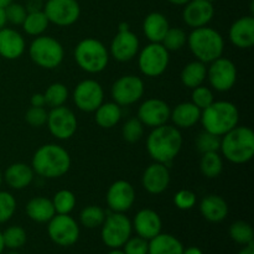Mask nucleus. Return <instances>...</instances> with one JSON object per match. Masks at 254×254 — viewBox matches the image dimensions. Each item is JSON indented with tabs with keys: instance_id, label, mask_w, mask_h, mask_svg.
<instances>
[{
	"instance_id": "45",
	"label": "nucleus",
	"mask_w": 254,
	"mask_h": 254,
	"mask_svg": "<svg viewBox=\"0 0 254 254\" xmlns=\"http://www.w3.org/2000/svg\"><path fill=\"white\" fill-rule=\"evenodd\" d=\"M5 14H6L7 22H10L11 25H22L27 15V10L25 5L12 1L11 4L5 7Z\"/></svg>"
},
{
	"instance_id": "8",
	"label": "nucleus",
	"mask_w": 254,
	"mask_h": 254,
	"mask_svg": "<svg viewBox=\"0 0 254 254\" xmlns=\"http://www.w3.org/2000/svg\"><path fill=\"white\" fill-rule=\"evenodd\" d=\"M131 231V221L124 213L111 212L106 216V220L102 223L101 237L107 247L112 250L122 248L130 238Z\"/></svg>"
},
{
	"instance_id": "2",
	"label": "nucleus",
	"mask_w": 254,
	"mask_h": 254,
	"mask_svg": "<svg viewBox=\"0 0 254 254\" xmlns=\"http://www.w3.org/2000/svg\"><path fill=\"white\" fill-rule=\"evenodd\" d=\"M31 168L36 175L44 179H59L66 175L71 168V156L59 144H45L35 151Z\"/></svg>"
},
{
	"instance_id": "16",
	"label": "nucleus",
	"mask_w": 254,
	"mask_h": 254,
	"mask_svg": "<svg viewBox=\"0 0 254 254\" xmlns=\"http://www.w3.org/2000/svg\"><path fill=\"white\" fill-rule=\"evenodd\" d=\"M104 99L103 87L96 79H84L76 86L73 91V102L77 108L86 113L96 111Z\"/></svg>"
},
{
	"instance_id": "15",
	"label": "nucleus",
	"mask_w": 254,
	"mask_h": 254,
	"mask_svg": "<svg viewBox=\"0 0 254 254\" xmlns=\"http://www.w3.org/2000/svg\"><path fill=\"white\" fill-rule=\"evenodd\" d=\"M52 135L60 140L72 138L77 130V118L73 112L67 107H55L49 112L46 122Z\"/></svg>"
},
{
	"instance_id": "38",
	"label": "nucleus",
	"mask_w": 254,
	"mask_h": 254,
	"mask_svg": "<svg viewBox=\"0 0 254 254\" xmlns=\"http://www.w3.org/2000/svg\"><path fill=\"white\" fill-rule=\"evenodd\" d=\"M1 235L5 248L9 250H19L27 241L26 231L20 226H10L1 232Z\"/></svg>"
},
{
	"instance_id": "49",
	"label": "nucleus",
	"mask_w": 254,
	"mask_h": 254,
	"mask_svg": "<svg viewBox=\"0 0 254 254\" xmlns=\"http://www.w3.org/2000/svg\"><path fill=\"white\" fill-rule=\"evenodd\" d=\"M31 106L32 107H45L46 106V103H45L44 93H35L34 96L31 97Z\"/></svg>"
},
{
	"instance_id": "52",
	"label": "nucleus",
	"mask_w": 254,
	"mask_h": 254,
	"mask_svg": "<svg viewBox=\"0 0 254 254\" xmlns=\"http://www.w3.org/2000/svg\"><path fill=\"white\" fill-rule=\"evenodd\" d=\"M238 254H254V243H250V245L245 246L243 247V250L240 251V253Z\"/></svg>"
},
{
	"instance_id": "7",
	"label": "nucleus",
	"mask_w": 254,
	"mask_h": 254,
	"mask_svg": "<svg viewBox=\"0 0 254 254\" xmlns=\"http://www.w3.org/2000/svg\"><path fill=\"white\" fill-rule=\"evenodd\" d=\"M29 56L35 64L45 69H54L62 64L64 50L61 42L52 36L40 35L29 46Z\"/></svg>"
},
{
	"instance_id": "32",
	"label": "nucleus",
	"mask_w": 254,
	"mask_h": 254,
	"mask_svg": "<svg viewBox=\"0 0 254 254\" xmlns=\"http://www.w3.org/2000/svg\"><path fill=\"white\" fill-rule=\"evenodd\" d=\"M49 25L50 21L45 15L44 10H37V11L27 12L21 26L27 35L36 37L40 35H44Z\"/></svg>"
},
{
	"instance_id": "56",
	"label": "nucleus",
	"mask_w": 254,
	"mask_h": 254,
	"mask_svg": "<svg viewBox=\"0 0 254 254\" xmlns=\"http://www.w3.org/2000/svg\"><path fill=\"white\" fill-rule=\"evenodd\" d=\"M108 254H126V253H124L122 250H119V248H114V250H112Z\"/></svg>"
},
{
	"instance_id": "37",
	"label": "nucleus",
	"mask_w": 254,
	"mask_h": 254,
	"mask_svg": "<svg viewBox=\"0 0 254 254\" xmlns=\"http://www.w3.org/2000/svg\"><path fill=\"white\" fill-rule=\"evenodd\" d=\"M169 52H175L188 44V34L180 27H169L168 32L160 42Z\"/></svg>"
},
{
	"instance_id": "47",
	"label": "nucleus",
	"mask_w": 254,
	"mask_h": 254,
	"mask_svg": "<svg viewBox=\"0 0 254 254\" xmlns=\"http://www.w3.org/2000/svg\"><path fill=\"white\" fill-rule=\"evenodd\" d=\"M149 241L139 237H130L123 246V252L126 254H148Z\"/></svg>"
},
{
	"instance_id": "9",
	"label": "nucleus",
	"mask_w": 254,
	"mask_h": 254,
	"mask_svg": "<svg viewBox=\"0 0 254 254\" xmlns=\"http://www.w3.org/2000/svg\"><path fill=\"white\" fill-rule=\"evenodd\" d=\"M169 62H170L169 51L159 42H150L139 52V69L146 77L161 76L168 68Z\"/></svg>"
},
{
	"instance_id": "48",
	"label": "nucleus",
	"mask_w": 254,
	"mask_h": 254,
	"mask_svg": "<svg viewBox=\"0 0 254 254\" xmlns=\"http://www.w3.org/2000/svg\"><path fill=\"white\" fill-rule=\"evenodd\" d=\"M25 7H26L27 12L42 10L44 9V1L42 0H27Z\"/></svg>"
},
{
	"instance_id": "21",
	"label": "nucleus",
	"mask_w": 254,
	"mask_h": 254,
	"mask_svg": "<svg viewBox=\"0 0 254 254\" xmlns=\"http://www.w3.org/2000/svg\"><path fill=\"white\" fill-rule=\"evenodd\" d=\"M131 226L139 237L150 241L161 232L163 222L158 212L151 208H143L135 215Z\"/></svg>"
},
{
	"instance_id": "1",
	"label": "nucleus",
	"mask_w": 254,
	"mask_h": 254,
	"mask_svg": "<svg viewBox=\"0 0 254 254\" xmlns=\"http://www.w3.org/2000/svg\"><path fill=\"white\" fill-rule=\"evenodd\" d=\"M183 146V135L175 126H164L153 128L146 139V150L156 163L169 165L179 155Z\"/></svg>"
},
{
	"instance_id": "20",
	"label": "nucleus",
	"mask_w": 254,
	"mask_h": 254,
	"mask_svg": "<svg viewBox=\"0 0 254 254\" xmlns=\"http://www.w3.org/2000/svg\"><path fill=\"white\" fill-rule=\"evenodd\" d=\"M141 184L145 191L151 195L163 193L170 184V171L168 165L156 161L149 165L144 171Z\"/></svg>"
},
{
	"instance_id": "26",
	"label": "nucleus",
	"mask_w": 254,
	"mask_h": 254,
	"mask_svg": "<svg viewBox=\"0 0 254 254\" xmlns=\"http://www.w3.org/2000/svg\"><path fill=\"white\" fill-rule=\"evenodd\" d=\"M201 109L192 102H183L171 111L170 119L178 129H189L200 122Z\"/></svg>"
},
{
	"instance_id": "46",
	"label": "nucleus",
	"mask_w": 254,
	"mask_h": 254,
	"mask_svg": "<svg viewBox=\"0 0 254 254\" xmlns=\"http://www.w3.org/2000/svg\"><path fill=\"white\" fill-rule=\"evenodd\" d=\"M174 203L180 210H191L196 203L195 192L191 190H188V189H183V190L178 191L175 193V196H174Z\"/></svg>"
},
{
	"instance_id": "19",
	"label": "nucleus",
	"mask_w": 254,
	"mask_h": 254,
	"mask_svg": "<svg viewBox=\"0 0 254 254\" xmlns=\"http://www.w3.org/2000/svg\"><path fill=\"white\" fill-rule=\"evenodd\" d=\"M215 16V7L210 0H190L184 5L183 20L189 27L207 26Z\"/></svg>"
},
{
	"instance_id": "39",
	"label": "nucleus",
	"mask_w": 254,
	"mask_h": 254,
	"mask_svg": "<svg viewBox=\"0 0 254 254\" xmlns=\"http://www.w3.org/2000/svg\"><path fill=\"white\" fill-rule=\"evenodd\" d=\"M230 237L236 243L242 246H247L253 242L254 232L252 226L245 221H237L233 222L230 227Z\"/></svg>"
},
{
	"instance_id": "36",
	"label": "nucleus",
	"mask_w": 254,
	"mask_h": 254,
	"mask_svg": "<svg viewBox=\"0 0 254 254\" xmlns=\"http://www.w3.org/2000/svg\"><path fill=\"white\" fill-rule=\"evenodd\" d=\"M106 212L102 207L96 205H89L84 207L79 213V221L86 228H97L102 226L106 220Z\"/></svg>"
},
{
	"instance_id": "13",
	"label": "nucleus",
	"mask_w": 254,
	"mask_h": 254,
	"mask_svg": "<svg viewBox=\"0 0 254 254\" xmlns=\"http://www.w3.org/2000/svg\"><path fill=\"white\" fill-rule=\"evenodd\" d=\"M145 87L140 77L126 74L117 79L112 86V98L114 103L121 107L131 106L143 97Z\"/></svg>"
},
{
	"instance_id": "3",
	"label": "nucleus",
	"mask_w": 254,
	"mask_h": 254,
	"mask_svg": "<svg viewBox=\"0 0 254 254\" xmlns=\"http://www.w3.org/2000/svg\"><path fill=\"white\" fill-rule=\"evenodd\" d=\"M200 122L206 131L223 136L238 126L240 112L232 102L215 101L201 111Z\"/></svg>"
},
{
	"instance_id": "42",
	"label": "nucleus",
	"mask_w": 254,
	"mask_h": 254,
	"mask_svg": "<svg viewBox=\"0 0 254 254\" xmlns=\"http://www.w3.org/2000/svg\"><path fill=\"white\" fill-rule=\"evenodd\" d=\"M16 211V200L12 193L0 191V223H5L14 216Z\"/></svg>"
},
{
	"instance_id": "59",
	"label": "nucleus",
	"mask_w": 254,
	"mask_h": 254,
	"mask_svg": "<svg viewBox=\"0 0 254 254\" xmlns=\"http://www.w3.org/2000/svg\"><path fill=\"white\" fill-rule=\"evenodd\" d=\"M210 1H212V2H213V1H215V0H210Z\"/></svg>"
},
{
	"instance_id": "35",
	"label": "nucleus",
	"mask_w": 254,
	"mask_h": 254,
	"mask_svg": "<svg viewBox=\"0 0 254 254\" xmlns=\"http://www.w3.org/2000/svg\"><path fill=\"white\" fill-rule=\"evenodd\" d=\"M55 212L59 215H69L76 206V196L69 190H60L52 198Z\"/></svg>"
},
{
	"instance_id": "57",
	"label": "nucleus",
	"mask_w": 254,
	"mask_h": 254,
	"mask_svg": "<svg viewBox=\"0 0 254 254\" xmlns=\"http://www.w3.org/2000/svg\"><path fill=\"white\" fill-rule=\"evenodd\" d=\"M2 181H4V179H2V173H1V170H0V188H1V185H2Z\"/></svg>"
},
{
	"instance_id": "22",
	"label": "nucleus",
	"mask_w": 254,
	"mask_h": 254,
	"mask_svg": "<svg viewBox=\"0 0 254 254\" xmlns=\"http://www.w3.org/2000/svg\"><path fill=\"white\" fill-rule=\"evenodd\" d=\"M228 37L233 46L241 50H247L254 45V17L247 15L236 20L230 27Z\"/></svg>"
},
{
	"instance_id": "31",
	"label": "nucleus",
	"mask_w": 254,
	"mask_h": 254,
	"mask_svg": "<svg viewBox=\"0 0 254 254\" xmlns=\"http://www.w3.org/2000/svg\"><path fill=\"white\" fill-rule=\"evenodd\" d=\"M96 113V123L103 129H111L119 123L122 118V108L114 102L102 103L94 111Z\"/></svg>"
},
{
	"instance_id": "27",
	"label": "nucleus",
	"mask_w": 254,
	"mask_h": 254,
	"mask_svg": "<svg viewBox=\"0 0 254 254\" xmlns=\"http://www.w3.org/2000/svg\"><path fill=\"white\" fill-rule=\"evenodd\" d=\"M169 27H170L169 20L166 19L165 15L158 11L146 15L143 22V32L150 42L160 44L168 32Z\"/></svg>"
},
{
	"instance_id": "23",
	"label": "nucleus",
	"mask_w": 254,
	"mask_h": 254,
	"mask_svg": "<svg viewBox=\"0 0 254 254\" xmlns=\"http://www.w3.org/2000/svg\"><path fill=\"white\" fill-rule=\"evenodd\" d=\"M26 49L25 39L19 31L10 27L0 30V56L5 60H17Z\"/></svg>"
},
{
	"instance_id": "41",
	"label": "nucleus",
	"mask_w": 254,
	"mask_h": 254,
	"mask_svg": "<svg viewBox=\"0 0 254 254\" xmlns=\"http://www.w3.org/2000/svg\"><path fill=\"white\" fill-rule=\"evenodd\" d=\"M221 136L215 135L212 133L203 130L198 134L196 139V148L201 154L212 153V151H220Z\"/></svg>"
},
{
	"instance_id": "18",
	"label": "nucleus",
	"mask_w": 254,
	"mask_h": 254,
	"mask_svg": "<svg viewBox=\"0 0 254 254\" xmlns=\"http://www.w3.org/2000/svg\"><path fill=\"white\" fill-rule=\"evenodd\" d=\"M171 109L165 101L159 98L146 99L138 109L136 118L146 127L155 128L164 126L170 119Z\"/></svg>"
},
{
	"instance_id": "6",
	"label": "nucleus",
	"mask_w": 254,
	"mask_h": 254,
	"mask_svg": "<svg viewBox=\"0 0 254 254\" xmlns=\"http://www.w3.org/2000/svg\"><path fill=\"white\" fill-rule=\"evenodd\" d=\"M109 57L107 47L99 40L92 37L79 41L74 49V61L87 73L103 72L108 66Z\"/></svg>"
},
{
	"instance_id": "10",
	"label": "nucleus",
	"mask_w": 254,
	"mask_h": 254,
	"mask_svg": "<svg viewBox=\"0 0 254 254\" xmlns=\"http://www.w3.org/2000/svg\"><path fill=\"white\" fill-rule=\"evenodd\" d=\"M47 233L50 240L60 247H69L79 238V226L69 215H56L49 221Z\"/></svg>"
},
{
	"instance_id": "30",
	"label": "nucleus",
	"mask_w": 254,
	"mask_h": 254,
	"mask_svg": "<svg viewBox=\"0 0 254 254\" xmlns=\"http://www.w3.org/2000/svg\"><path fill=\"white\" fill-rule=\"evenodd\" d=\"M207 78V67L201 61H192L186 64L180 74L181 83L188 88L193 89L203 84Z\"/></svg>"
},
{
	"instance_id": "33",
	"label": "nucleus",
	"mask_w": 254,
	"mask_h": 254,
	"mask_svg": "<svg viewBox=\"0 0 254 254\" xmlns=\"http://www.w3.org/2000/svg\"><path fill=\"white\" fill-rule=\"evenodd\" d=\"M200 171L205 178L216 179L223 171V159L218 151L202 154L200 160Z\"/></svg>"
},
{
	"instance_id": "12",
	"label": "nucleus",
	"mask_w": 254,
	"mask_h": 254,
	"mask_svg": "<svg viewBox=\"0 0 254 254\" xmlns=\"http://www.w3.org/2000/svg\"><path fill=\"white\" fill-rule=\"evenodd\" d=\"M140 50V42L138 36L130 31L127 22L119 24L118 34L113 37L111 42L109 55L119 62L131 61Z\"/></svg>"
},
{
	"instance_id": "58",
	"label": "nucleus",
	"mask_w": 254,
	"mask_h": 254,
	"mask_svg": "<svg viewBox=\"0 0 254 254\" xmlns=\"http://www.w3.org/2000/svg\"><path fill=\"white\" fill-rule=\"evenodd\" d=\"M6 254H20V253L16 252V251H12V252H9V253H6Z\"/></svg>"
},
{
	"instance_id": "24",
	"label": "nucleus",
	"mask_w": 254,
	"mask_h": 254,
	"mask_svg": "<svg viewBox=\"0 0 254 254\" xmlns=\"http://www.w3.org/2000/svg\"><path fill=\"white\" fill-rule=\"evenodd\" d=\"M35 173L31 165L25 163H14L7 166L2 174V179L9 188L14 190H22L30 186L34 181Z\"/></svg>"
},
{
	"instance_id": "53",
	"label": "nucleus",
	"mask_w": 254,
	"mask_h": 254,
	"mask_svg": "<svg viewBox=\"0 0 254 254\" xmlns=\"http://www.w3.org/2000/svg\"><path fill=\"white\" fill-rule=\"evenodd\" d=\"M166 1H169L170 4L174 5H179V6H184V5H185L186 2L190 1V0H166Z\"/></svg>"
},
{
	"instance_id": "28",
	"label": "nucleus",
	"mask_w": 254,
	"mask_h": 254,
	"mask_svg": "<svg viewBox=\"0 0 254 254\" xmlns=\"http://www.w3.org/2000/svg\"><path fill=\"white\" fill-rule=\"evenodd\" d=\"M25 211H26L27 217L37 223H47L56 215L52 201L41 196L31 198L27 202Z\"/></svg>"
},
{
	"instance_id": "4",
	"label": "nucleus",
	"mask_w": 254,
	"mask_h": 254,
	"mask_svg": "<svg viewBox=\"0 0 254 254\" xmlns=\"http://www.w3.org/2000/svg\"><path fill=\"white\" fill-rule=\"evenodd\" d=\"M220 150L226 160L233 164H246L254 156V133L250 127H235L221 136Z\"/></svg>"
},
{
	"instance_id": "25",
	"label": "nucleus",
	"mask_w": 254,
	"mask_h": 254,
	"mask_svg": "<svg viewBox=\"0 0 254 254\" xmlns=\"http://www.w3.org/2000/svg\"><path fill=\"white\" fill-rule=\"evenodd\" d=\"M200 212L208 222H222L228 215V205L220 195H207L201 201Z\"/></svg>"
},
{
	"instance_id": "29",
	"label": "nucleus",
	"mask_w": 254,
	"mask_h": 254,
	"mask_svg": "<svg viewBox=\"0 0 254 254\" xmlns=\"http://www.w3.org/2000/svg\"><path fill=\"white\" fill-rule=\"evenodd\" d=\"M184 246L175 236L159 233L149 241L148 254H181Z\"/></svg>"
},
{
	"instance_id": "50",
	"label": "nucleus",
	"mask_w": 254,
	"mask_h": 254,
	"mask_svg": "<svg viewBox=\"0 0 254 254\" xmlns=\"http://www.w3.org/2000/svg\"><path fill=\"white\" fill-rule=\"evenodd\" d=\"M6 14H5V7H0V30L6 26Z\"/></svg>"
},
{
	"instance_id": "54",
	"label": "nucleus",
	"mask_w": 254,
	"mask_h": 254,
	"mask_svg": "<svg viewBox=\"0 0 254 254\" xmlns=\"http://www.w3.org/2000/svg\"><path fill=\"white\" fill-rule=\"evenodd\" d=\"M14 0H0V7H6L7 5L11 4Z\"/></svg>"
},
{
	"instance_id": "40",
	"label": "nucleus",
	"mask_w": 254,
	"mask_h": 254,
	"mask_svg": "<svg viewBox=\"0 0 254 254\" xmlns=\"http://www.w3.org/2000/svg\"><path fill=\"white\" fill-rule=\"evenodd\" d=\"M123 139L128 143H138L144 135V124L138 118H130L122 128Z\"/></svg>"
},
{
	"instance_id": "5",
	"label": "nucleus",
	"mask_w": 254,
	"mask_h": 254,
	"mask_svg": "<svg viewBox=\"0 0 254 254\" xmlns=\"http://www.w3.org/2000/svg\"><path fill=\"white\" fill-rule=\"evenodd\" d=\"M188 45L197 61L211 64L220 59L225 50V40L217 30L203 26L192 29L188 35Z\"/></svg>"
},
{
	"instance_id": "11",
	"label": "nucleus",
	"mask_w": 254,
	"mask_h": 254,
	"mask_svg": "<svg viewBox=\"0 0 254 254\" xmlns=\"http://www.w3.org/2000/svg\"><path fill=\"white\" fill-rule=\"evenodd\" d=\"M42 10L50 24L61 27L73 25L81 15V6L77 0H46Z\"/></svg>"
},
{
	"instance_id": "44",
	"label": "nucleus",
	"mask_w": 254,
	"mask_h": 254,
	"mask_svg": "<svg viewBox=\"0 0 254 254\" xmlns=\"http://www.w3.org/2000/svg\"><path fill=\"white\" fill-rule=\"evenodd\" d=\"M47 117H49V112L44 107L31 106L25 113V121L29 126L34 127V128H40V127L46 124Z\"/></svg>"
},
{
	"instance_id": "43",
	"label": "nucleus",
	"mask_w": 254,
	"mask_h": 254,
	"mask_svg": "<svg viewBox=\"0 0 254 254\" xmlns=\"http://www.w3.org/2000/svg\"><path fill=\"white\" fill-rule=\"evenodd\" d=\"M191 102L202 111V109L207 108L210 104H212L215 102V96H213V92L208 87H205L203 84H201V86L192 89Z\"/></svg>"
},
{
	"instance_id": "51",
	"label": "nucleus",
	"mask_w": 254,
	"mask_h": 254,
	"mask_svg": "<svg viewBox=\"0 0 254 254\" xmlns=\"http://www.w3.org/2000/svg\"><path fill=\"white\" fill-rule=\"evenodd\" d=\"M181 254H203V252L198 247H189L186 248V250L184 248L183 253Z\"/></svg>"
},
{
	"instance_id": "17",
	"label": "nucleus",
	"mask_w": 254,
	"mask_h": 254,
	"mask_svg": "<svg viewBox=\"0 0 254 254\" xmlns=\"http://www.w3.org/2000/svg\"><path fill=\"white\" fill-rule=\"evenodd\" d=\"M107 205L112 212L124 213L133 207L135 202V190L126 180H117L107 191Z\"/></svg>"
},
{
	"instance_id": "55",
	"label": "nucleus",
	"mask_w": 254,
	"mask_h": 254,
	"mask_svg": "<svg viewBox=\"0 0 254 254\" xmlns=\"http://www.w3.org/2000/svg\"><path fill=\"white\" fill-rule=\"evenodd\" d=\"M5 250V246H4V241H2V235L0 232V254L2 253V251Z\"/></svg>"
},
{
	"instance_id": "34",
	"label": "nucleus",
	"mask_w": 254,
	"mask_h": 254,
	"mask_svg": "<svg viewBox=\"0 0 254 254\" xmlns=\"http://www.w3.org/2000/svg\"><path fill=\"white\" fill-rule=\"evenodd\" d=\"M45 103L46 106L55 108V107H61L68 99V89L64 83H52L47 87L44 93Z\"/></svg>"
},
{
	"instance_id": "14",
	"label": "nucleus",
	"mask_w": 254,
	"mask_h": 254,
	"mask_svg": "<svg viewBox=\"0 0 254 254\" xmlns=\"http://www.w3.org/2000/svg\"><path fill=\"white\" fill-rule=\"evenodd\" d=\"M207 79L215 91H230L237 82V67L230 59L221 56L207 67Z\"/></svg>"
}]
</instances>
